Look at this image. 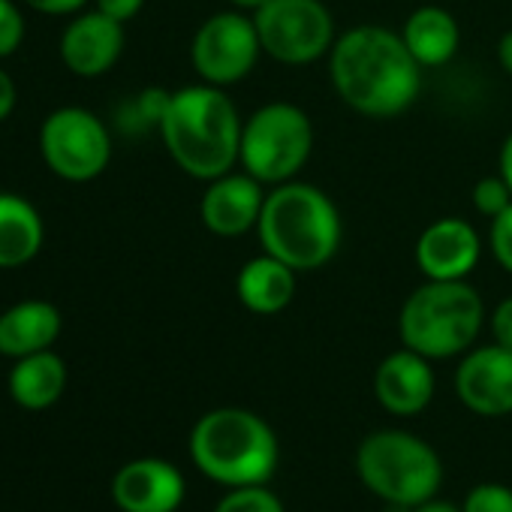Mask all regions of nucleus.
I'll return each mask as SVG.
<instances>
[{"label": "nucleus", "instance_id": "obj_19", "mask_svg": "<svg viewBox=\"0 0 512 512\" xmlns=\"http://www.w3.org/2000/svg\"><path fill=\"white\" fill-rule=\"evenodd\" d=\"M46 226L34 202L0 193V269H22L43 250Z\"/></svg>", "mask_w": 512, "mask_h": 512}, {"label": "nucleus", "instance_id": "obj_11", "mask_svg": "<svg viewBox=\"0 0 512 512\" xmlns=\"http://www.w3.org/2000/svg\"><path fill=\"white\" fill-rule=\"evenodd\" d=\"M455 392L479 416L512 413V350L488 344L467 353L455 371Z\"/></svg>", "mask_w": 512, "mask_h": 512}, {"label": "nucleus", "instance_id": "obj_27", "mask_svg": "<svg viewBox=\"0 0 512 512\" xmlns=\"http://www.w3.org/2000/svg\"><path fill=\"white\" fill-rule=\"evenodd\" d=\"M491 335H494V344L512 350V296L503 299L494 308V314H491Z\"/></svg>", "mask_w": 512, "mask_h": 512}, {"label": "nucleus", "instance_id": "obj_17", "mask_svg": "<svg viewBox=\"0 0 512 512\" xmlns=\"http://www.w3.org/2000/svg\"><path fill=\"white\" fill-rule=\"evenodd\" d=\"M64 329L61 311L46 299H25L0 314V356L25 359L52 350Z\"/></svg>", "mask_w": 512, "mask_h": 512}, {"label": "nucleus", "instance_id": "obj_18", "mask_svg": "<svg viewBox=\"0 0 512 512\" xmlns=\"http://www.w3.org/2000/svg\"><path fill=\"white\" fill-rule=\"evenodd\" d=\"M235 293H238V302L250 314H260V317L281 314L296 299V269L275 260L272 253L253 256L250 263L241 266L235 278Z\"/></svg>", "mask_w": 512, "mask_h": 512}, {"label": "nucleus", "instance_id": "obj_25", "mask_svg": "<svg viewBox=\"0 0 512 512\" xmlns=\"http://www.w3.org/2000/svg\"><path fill=\"white\" fill-rule=\"evenodd\" d=\"M25 40V19L13 0H0V61L19 52Z\"/></svg>", "mask_w": 512, "mask_h": 512}, {"label": "nucleus", "instance_id": "obj_7", "mask_svg": "<svg viewBox=\"0 0 512 512\" xmlns=\"http://www.w3.org/2000/svg\"><path fill=\"white\" fill-rule=\"evenodd\" d=\"M314 151V124L305 109L293 103H266L256 109L241 130L238 163L263 184L293 181Z\"/></svg>", "mask_w": 512, "mask_h": 512}, {"label": "nucleus", "instance_id": "obj_21", "mask_svg": "<svg viewBox=\"0 0 512 512\" xmlns=\"http://www.w3.org/2000/svg\"><path fill=\"white\" fill-rule=\"evenodd\" d=\"M67 389V365L58 353L43 350L25 359H16L10 371V395L25 410H49L61 401Z\"/></svg>", "mask_w": 512, "mask_h": 512}, {"label": "nucleus", "instance_id": "obj_6", "mask_svg": "<svg viewBox=\"0 0 512 512\" xmlns=\"http://www.w3.org/2000/svg\"><path fill=\"white\" fill-rule=\"evenodd\" d=\"M356 473L380 500L404 509L431 500L443 482L437 452L407 431H377L365 437L356 452Z\"/></svg>", "mask_w": 512, "mask_h": 512}, {"label": "nucleus", "instance_id": "obj_33", "mask_svg": "<svg viewBox=\"0 0 512 512\" xmlns=\"http://www.w3.org/2000/svg\"><path fill=\"white\" fill-rule=\"evenodd\" d=\"M410 512H464V509H458V506H452V503H446V500L431 497V500H425V503L413 506Z\"/></svg>", "mask_w": 512, "mask_h": 512}, {"label": "nucleus", "instance_id": "obj_28", "mask_svg": "<svg viewBox=\"0 0 512 512\" xmlns=\"http://www.w3.org/2000/svg\"><path fill=\"white\" fill-rule=\"evenodd\" d=\"M145 7V0H97V10L112 16L115 22H130L133 16H139Z\"/></svg>", "mask_w": 512, "mask_h": 512}, {"label": "nucleus", "instance_id": "obj_1", "mask_svg": "<svg viewBox=\"0 0 512 512\" xmlns=\"http://www.w3.org/2000/svg\"><path fill=\"white\" fill-rule=\"evenodd\" d=\"M419 61L401 34L380 25L344 31L329 52V76L338 97L368 118H392L419 97Z\"/></svg>", "mask_w": 512, "mask_h": 512}, {"label": "nucleus", "instance_id": "obj_14", "mask_svg": "<svg viewBox=\"0 0 512 512\" xmlns=\"http://www.w3.org/2000/svg\"><path fill=\"white\" fill-rule=\"evenodd\" d=\"M266 205L263 181H256L247 172H226L214 181H208V190L202 193L199 214L208 232L220 238H238L260 223Z\"/></svg>", "mask_w": 512, "mask_h": 512}, {"label": "nucleus", "instance_id": "obj_24", "mask_svg": "<svg viewBox=\"0 0 512 512\" xmlns=\"http://www.w3.org/2000/svg\"><path fill=\"white\" fill-rule=\"evenodd\" d=\"M464 512H512V488L500 482H482L464 497Z\"/></svg>", "mask_w": 512, "mask_h": 512}, {"label": "nucleus", "instance_id": "obj_9", "mask_svg": "<svg viewBox=\"0 0 512 512\" xmlns=\"http://www.w3.org/2000/svg\"><path fill=\"white\" fill-rule=\"evenodd\" d=\"M40 154L58 178L85 184L106 172L112 160V139L94 112L64 106L43 121Z\"/></svg>", "mask_w": 512, "mask_h": 512}, {"label": "nucleus", "instance_id": "obj_10", "mask_svg": "<svg viewBox=\"0 0 512 512\" xmlns=\"http://www.w3.org/2000/svg\"><path fill=\"white\" fill-rule=\"evenodd\" d=\"M260 52L263 43L260 34H256L253 16H244L241 10H229L199 25L190 46V61L193 70L202 76V82L226 88L247 79Z\"/></svg>", "mask_w": 512, "mask_h": 512}, {"label": "nucleus", "instance_id": "obj_34", "mask_svg": "<svg viewBox=\"0 0 512 512\" xmlns=\"http://www.w3.org/2000/svg\"><path fill=\"white\" fill-rule=\"evenodd\" d=\"M229 4L235 7V10H241V13H256L260 10L266 0H229Z\"/></svg>", "mask_w": 512, "mask_h": 512}, {"label": "nucleus", "instance_id": "obj_13", "mask_svg": "<svg viewBox=\"0 0 512 512\" xmlns=\"http://www.w3.org/2000/svg\"><path fill=\"white\" fill-rule=\"evenodd\" d=\"M124 43L127 40L121 22L100 10L79 13L61 34V61L73 76L97 79L118 64Z\"/></svg>", "mask_w": 512, "mask_h": 512}, {"label": "nucleus", "instance_id": "obj_26", "mask_svg": "<svg viewBox=\"0 0 512 512\" xmlns=\"http://www.w3.org/2000/svg\"><path fill=\"white\" fill-rule=\"evenodd\" d=\"M491 253L500 263V269H506L512 275V202L491 220Z\"/></svg>", "mask_w": 512, "mask_h": 512}, {"label": "nucleus", "instance_id": "obj_32", "mask_svg": "<svg viewBox=\"0 0 512 512\" xmlns=\"http://www.w3.org/2000/svg\"><path fill=\"white\" fill-rule=\"evenodd\" d=\"M497 61H500L503 73L512 76V31H506V34L500 37V43H497Z\"/></svg>", "mask_w": 512, "mask_h": 512}, {"label": "nucleus", "instance_id": "obj_23", "mask_svg": "<svg viewBox=\"0 0 512 512\" xmlns=\"http://www.w3.org/2000/svg\"><path fill=\"white\" fill-rule=\"evenodd\" d=\"M509 202H512V190H509V184L500 175H485V178L476 181V187H473V208L482 217L494 220Z\"/></svg>", "mask_w": 512, "mask_h": 512}, {"label": "nucleus", "instance_id": "obj_20", "mask_svg": "<svg viewBox=\"0 0 512 512\" xmlns=\"http://www.w3.org/2000/svg\"><path fill=\"white\" fill-rule=\"evenodd\" d=\"M401 40L419 61V67H443L455 58L461 46V28L455 16L443 7H419L404 22Z\"/></svg>", "mask_w": 512, "mask_h": 512}, {"label": "nucleus", "instance_id": "obj_5", "mask_svg": "<svg viewBox=\"0 0 512 512\" xmlns=\"http://www.w3.org/2000/svg\"><path fill=\"white\" fill-rule=\"evenodd\" d=\"M485 323L482 296L467 281H425L398 317L401 344L425 359H452L473 347Z\"/></svg>", "mask_w": 512, "mask_h": 512}, {"label": "nucleus", "instance_id": "obj_15", "mask_svg": "<svg viewBox=\"0 0 512 512\" xmlns=\"http://www.w3.org/2000/svg\"><path fill=\"white\" fill-rule=\"evenodd\" d=\"M184 494L181 470L163 458H136L112 479V500L121 512H175Z\"/></svg>", "mask_w": 512, "mask_h": 512}, {"label": "nucleus", "instance_id": "obj_22", "mask_svg": "<svg viewBox=\"0 0 512 512\" xmlns=\"http://www.w3.org/2000/svg\"><path fill=\"white\" fill-rule=\"evenodd\" d=\"M214 512H287L281 497L272 494L266 485H241L232 488L217 506Z\"/></svg>", "mask_w": 512, "mask_h": 512}, {"label": "nucleus", "instance_id": "obj_2", "mask_svg": "<svg viewBox=\"0 0 512 512\" xmlns=\"http://www.w3.org/2000/svg\"><path fill=\"white\" fill-rule=\"evenodd\" d=\"M241 118L235 103L217 85H187L169 94L160 118V136L181 172L199 181H214L238 163Z\"/></svg>", "mask_w": 512, "mask_h": 512}, {"label": "nucleus", "instance_id": "obj_12", "mask_svg": "<svg viewBox=\"0 0 512 512\" xmlns=\"http://www.w3.org/2000/svg\"><path fill=\"white\" fill-rule=\"evenodd\" d=\"M482 256L479 232L461 217H440L416 241V266L428 281H464Z\"/></svg>", "mask_w": 512, "mask_h": 512}, {"label": "nucleus", "instance_id": "obj_4", "mask_svg": "<svg viewBox=\"0 0 512 512\" xmlns=\"http://www.w3.org/2000/svg\"><path fill=\"white\" fill-rule=\"evenodd\" d=\"M278 437L272 425L241 407L205 413L190 431L193 464L220 485H266L278 467Z\"/></svg>", "mask_w": 512, "mask_h": 512}, {"label": "nucleus", "instance_id": "obj_16", "mask_svg": "<svg viewBox=\"0 0 512 512\" xmlns=\"http://www.w3.org/2000/svg\"><path fill=\"white\" fill-rule=\"evenodd\" d=\"M374 395L383 410L395 416H416L434 398V371L431 359L413 350L389 353L374 374Z\"/></svg>", "mask_w": 512, "mask_h": 512}, {"label": "nucleus", "instance_id": "obj_8", "mask_svg": "<svg viewBox=\"0 0 512 512\" xmlns=\"http://www.w3.org/2000/svg\"><path fill=\"white\" fill-rule=\"evenodd\" d=\"M253 25L263 52L290 67L314 64L335 46V22L323 0H266Z\"/></svg>", "mask_w": 512, "mask_h": 512}, {"label": "nucleus", "instance_id": "obj_3", "mask_svg": "<svg viewBox=\"0 0 512 512\" xmlns=\"http://www.w3.org/2000/svg\"><path fill=\"white\" fill-rule=\"evenodd\" d=\"M341 232V214L332 196L296 178L266 196L256 223L263 250L296 272H314L332 263L341 247Z\"/></svg>", "mask_w": 512, "mask_h": 512}, {"label": "nucleus", "instance_id": "obj_31", "mask_svg": "<svg viewBox=\"0 0 512 512\" xmlns=\"http://www.w3.org/2000/svg\"><path fill=\"white\" fill-rule=\"evenodd\" d=\"M497 169H500V178L509 184V190H512V133L503 139V145H500V160H497Z\"/></svg>", "mask_w": 512, "mask_h": 512}, {"label": "nucleus", "instance_id": "obj_29", "mask_svg": "<svg viewBox=\"0 0 512 512\" xmlns=\"http://www.w3.org/2000/svg\"><path fill=\"white\" fill-rule=\"evenodd\" d=\"M25 4L43 16H73V13H82L88 0H25Z\"/></svg>", "mask_w": 512, "mask_h": 512}, {"label": "nucleus", "instance_id": "obj_30", "mask_svg": "<svg viewBox=\"0 0 512 512\" xmlns=\"http://www.w3.org/2000/svg\"><path fill=\"white\" fill-rule=\"evenodd\" d=\"M16 103H19V88L13 82V76L0 67V121H7L13 115Z\"/></svg>", "mask_w": 512, "mask_h": 512}]
</instances>
